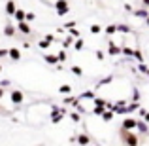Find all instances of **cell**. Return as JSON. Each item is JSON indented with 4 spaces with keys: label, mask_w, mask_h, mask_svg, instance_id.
Returning <instances> with one entry per match:
<instances>
[{
    "label": "cell",
    "mask_w": 149,
    "mask_h": 146,
    "mask_svg": "<svg viewBox=\"0 0 149 146\" xmlns=\"http://www.w3.org/2000/svg\"><path fill=\"white\" fill-rule=\"evenodd\" d=\"M121 139H123V142L128 144V146L140 144V135H136V133L130 131V129H123L121 127Z\"/></svg>",
    "instance_id": "obj_1"
},
{
    "label": "cell",
    "mask_w": 149,
    "mask_h": 146,
    "mask_svg": "<svg viewBox=\"0 0 149 146\" xmlns=\"http://www.w3.org/2000/svg\"><path fill=\"white\" fill-rule=\"evenodd\" d=\"M55 10H57V15H58V17H64V15L70 11L68 0H57V2H55Z\"/></svg>",
    "instance_id": "obj_2"
},
{
    "label": "cell",
    "mask_w": 149,
    "mask_h": 146,
    "mask_svg": "<svg viewBox=\"0 0 149 146\" xmlns=\"http://www.w3.org/2000/svg\"><path fill=\"white\" fill-rule=\"evenodd\" d=\"M136 123H138V120H136V118L134 116H128V114H127V116H125V120H123V123H121V127H123V129H130V131H134V129H136Z\"/></svg>",
    "instance_id": "obj_3"
},
{
    "label": "cell",
    "mask_w": 149,
    "mask_h": 146,
    "mask_svg": "<svg viewBox=\"0 0 149 146\" xmlns=\"http://www.w3.org/2000/svg\"><path fill=\"white\" fill-rule=\"evenodd\" d=\"M108 53L111 55V57H119V55H123V46H117L115 42H109L108 44Z\"/></svg>",
    "instance_id": "obj_4"
},
{
    "label": "cell",
    "mask_w": 149,
    "mask_h": 146,
    "mask_svg": "<svg viewBox=\"0 0 149 146\" xmlns=\"http://www.w3.org/2000/svg\"><path fill=\"white\" fill-rule=\"evenodd\" d=\"M136 131H138V135H147L149 133V123L146 120H138V123H136Z\"/></svg>",
    "instance_id": "obj_5"
},
{
    "label": "cell",
    "mask_w": 149,
    "mask_h": 146,
    "mask_svg": "<svg viewBox=\"0 0 149 146\" xmlns=\"http://www.w3.org/2000/svg\"><path fill=\"white\" fill-rule=\"evenodd\" d=\"M17 30H19L21 34H25V36H29V34L32 32V30H30V25H29V21H26V19H25V21H17Z\"/></svg>",
    "instance_id": "obj_6"
},
{
    "label": "cell",
    "mask_w": 149,
    "mask_h": 146,
    "mask_svg": "<svg viewBox=\"0 0 149 146\" xmlns=\"http://www.w3.org/2000/svg\"><path fill=\"white\" fill-rule=\"evenodd\" d=\"M10 99H11V102H13V104H21L23 102V91H19V89H13V91L10 93Z\"/></svg>",
    "instance_id": "obj_7"
},
{
    "label": "cell",
    "mask_w": 149,
    "mask_h": 146,
    "mask_svg": "<svg viewBox=\"0 0 149 146\" xmlns=\"http://www.w3.org/2000/svg\"><path fill=\"white\" fill-rule=\"evenodd\" d=\"M132 15L134 17H138V19H146L147 15H149V8H138V10H132Z\"/></svg>",
    "instance_id": "obj_8"
},
{
    "label": "cell",
    "mask_w": 149,
    "mask_h": 146,
    "mask_svg": "<svg viewBox=\"0 0 149 146\" xmlns=\"http://www.w3.org/2000/svg\"><path fill=\"white\" fill-rule=\"evenodd\" d=\"M8 57H10L11 61H21V51H19V48H11L8 51Z\"/></svg>",
    "instance_id": "obj_9"
},
{
    "label": "cell",
    "mask_w": 149,
    "mask_h": 146,
    "mask_svg": "<svg viewBox=\"0 0 149 146\" xmlns=\"http://www.w3.org/2000/svg\"><path fill=\"white\" fill-rule=\"evenodd\" d=\"M113 116H115V112H113V110L111 108H106L104 110V112H102V121H106V123H108V121H111L113 120Z\"/></svg>",
    "instance_id": "obj_10"
},
{
    "label": "cell",
    "mask_w": 149,
    "mask_h": 146,
    "mask_svg": "<svg viewBox=\"0 0 149 146\" xmlns=\"http://www.w3.org/2000/svg\"><path fill=\"white\" fill-rule=\"evenodd\" d=\"M76 140H77V144H91V137H89L87 133H81V135H77Z\"/></svg>",
    "instance_id": "obj_11"
},
{
    "label": "cell",
    "mask_w": 149,
    "mask_h": 146,
    "mask_svg": "<svg viewBox=\"0 0 149 146\" xmlns=\"http://www.w3.org/2000/svg\"><path fill=\"white\" fill-rule=\"evenodd\" d=\"M15 10H17V6H15V0H8V4H6V13H8V15H13Z\"/></svg>",
    "instance_id": "obj_12"
},
{
    "label": "cell",
    "mask_w": 149,
    "mask_h": 146,
    "mask_svg": "<svg viewBox=\"0 0 149 146\" xmlns=\"http://www.w3.org/2000/svg\"><path fill=\"white\" fill-rule=\"evenodd\" d=\"M123 55H125V59H134V48L123 46Z\"/></svg>",
    "instance_id": "obj_13"
},
{
    "label": "cell",
    "mask_w": 149,
    "mask_h": 146,
    "mask_svg": "<svg viewBox=\"0 0 149 146\" xmlns=\"http://www.w3.org/2000/svg\"><path fill=\"white\" fill-rule=\"evenodd\" d=\"M113 74H109V76H106V78H102V80H98V84H96V87H102V85H108V84H111L113 82Z\"/></svg>",
    "instance_id": "obj_14"
},
{
    "label": "cell",
    "mask_w": 149,
    "mask_h": 146,
    "mask_svg": "<svg viewBox=\"0 0 149 146\" xmlns=\"http://www.w3.org/2000/svg\"><path fill=\"white\" fill-rule=\"evenodd\" d=\"M95 97H96V95H95V91H83L77 99H79V101H87V99H89V101H93Z\"/></svg>",
    "instance_id": "obj_15"
},
{
    "label": "cell",
    "mask_w": 149,
    "mask_h": 146,
    "mask_svg": "<svg viewBox=\"0 0 149 146\" xmlns=\"http://www.w3.org/2000/svg\"><path fill=\"white\" fill-rule=\"evenodd\" d=\"M77 102H79V99H77V97H74V95H64V104H72V106H76Z\"/></svg>",
    "instance_id": "obj_16"
},
{
    "label": "cell",
    "mask_w": 149,
    "mask_h": 146,
    "mask_svg": "<svg viewBox=\"0 0 149 146\" xmlns=\"http://www.w3.org/2000/svg\"><path fill=\"white\" fill-rule=\"evenodd\" d=\"M85 48V42H83V38H76V40H74V49H76V51H81V49H83Z\"/></svg>",
    "instance_id": "obj_17"
},
{
    "label": "cell",
    "mask_w": 149,
    "mask_h": 146,
    "mask_svg": "<svg viewBox=\"0 0 149 146\" xmlns=\"http://www.w3.org/2000/svg\"><path fill=\"white\" fill-rule=\"evenodd\" d=\"M44 61L47 63V65H57V63H58V57L49 53V55H44Z\"/></svg>",
    "instance_id": "obj_18"
},
{
    "label": "cell",
    "mask_w": 149,
    "mask_h": 146,
    "mask_svg": "<svg viewBox=\"0 0 149 146\" xmlns=\"http://www.w3.org/2000/svg\"><path fill=\"white\" fill-rule=\"evenodd\" d=\"M58 93H61V95H70V93H72V85H68V84L61 85V87H58Z\"/></svg>",
    "instance_id": "obj_19"
},
{
    "label": "cell",
    "mask_w": 149,
    "mask_h": 146,
    "mask_svg": "<svg viewBox=\"0 0 149 146\" xmlns=\"http://www.w3.org/2000/svg\"><path fill=\"white\" fill-rule=\"evenodd\" d=\"M4 34H6L8 38L15 36V27H13V25H6V29H4Z\"/></svg>",
    "instance_id": "obj_20"
},
{
    "label": "cell",
    "mask_w": 149,
    "mask_h": 146,
    "mask_svg": "<svg viewBox=\"0 0 149 146\" xmlns=\"http://www.w3.org/2000/svg\"><path fill=\"white\" fill-rule=\"evenodd\" d=\"M64 118L62 112H57V114H51V123H61V120Z\"/></svg>",
    "instance_id": "obj_21"
},
{
    "label": "cell",
    "mask_w": 149,
    "mask_h": 146,
    "mask_svg": "<svg viewBox=\"0 0 149 146\" xmlns=\"http://www.w3.org/2000/svg\"><path fill=\"white\" fill-rule=\"evenodd\" d=\"M74 40H76V38L70 34L68 38H64V42H62V48H64V49H66V48H72V46H74Z\"/></svg>",
    "instance_id": "obj_22"
},
{
    "label": "cell",
    "mask_w": 149,
    "mask_h": 146,
    "mask_svg": "<svg viewBox=\"0 0 149 146\" xmlns=\"http://www.w3.org/2000/svg\"><path fill=\"white\" fill-rule=\"evenodd\" d=\"M13 17L17 19V21H25V17H26V11H23V10H15Z\"/></svg>",
    "instance_id": "obj_23"
},
{
    "label": "cell",
    "mask_w": 149,
    "mask_h": 146,
    "mask_svg": "<svg viewBox=\"0 0 149 146\" xmlns=\"http://www.w3.org/2000/svg\"><path fill=\"white\" fill-rule=\"evenodd\" d=\"M104 32L108 34V36H113V34L117 32V25H108V27L104 29Z\"/></svg>",
    "instance_id": "obj_24"
},
{
    "label": "cell",
    "mask_w": 149,
    "mask_h": 146,
    "mask_svg": "<svg viewBox=\"0 0 149 146\" xmlns=\"http://www.w3.org/2000/svg\"><path fill=\"white\" fill-rule=\"evenodd\" d=\"M138 70L143 74V76H147V78H149V66L146 65V63H140V65H138Z\"/></svg>",
    "instance_id": "obj_25"
},
{
    "label": "cell",
    "mask_w": 149,
    "mask_h": 146,
    "mask_svg": "<svg viewBox=\"0 0 149 146\" xmlns=\"http://www.w3.org/2000/svg\"><path fill=\"white\" fill-rule=\"evenodd\" d=\"M117 32L127 34V32H130V27H128V25H125V23H119V25H117Z\"/></svg>",
    "instance_id": "obj_26"
},
{
    "label": "cell",
    "mask_w": 149,
    "mask_h": 146,
    "mask_svg": "<svg viewBox=\"0 0 149 146\" xmlns=\"http://www.w3.org/2000/svg\"><path fill=\"white\" fill-rule=\"evenodd\" d=\"M70 120H72L74 123H79V120H81V114L77 112V110H76V112H70Z\"/></svg>",
    "instance_id": "obj_27"
},
{
    "label": "cell",
    "mask_w": 149,
    "mask_h": 146,
    "mask_svg": "<svg viewBox=\"0 0 149 146\" xmlns=\"http://www.w3.org/2000/svg\"><path fill=\"white\" fill-rule=\"evenodd\" d=\"M134 61H138V63H143L146 59H143V53L140 49H134Z\"/></svg>",
    "instance_id": "obj_28"
},
{
    "label": "cell",
    "mask_w": 149,
    "mask_h": 146,
    "mask_svg": "<svg viewBox=\"0 0 149 146\" xmlns=\"http://www.w3.org/2000/svg\"><path fill=\"white\" fill-rule=\"evenodd\" d=\"M57 57H58V63H64V61H66V57H68V55H66V49L62 48V49L57 53Z\"/></svg>",
    "instance_id": "obj_29"
},
{
    "label": "cell",
    "mask_w": 149,
    "mask_h": 146,
    "mask_svg": "<svg viewBox=\"0 0 149 146\" xmlns=\"http://www.w3.org/2000/svg\"><path fill=\"white\" fill-rule=\"evenodd\" d=\"M49 46H51V42H49V40H45V38H44V40H40V44H38V48H40V49H47Z\"/></svg>",
    "instance_id": "obj_30"
},
{
    "label": "cell",
    "mask_w": 149,
    "mask_h": 146,
    "mask_svg": "<svg viewBox=\"0 0 149 146\" xmlns=\"http://www.w3.org/2000/svg\"><path fill=\"white\" fill-rule=\"evenodd\" d=\"M93 102H95L96 106H106V102H108V101H106V99H100V97H95V99H93Z\"/></svg>",
    "instance_id": "obj_31"
},
{
    "label": "cell",
    "mask_w": 149,
    "mask_h": 146,
    "mask_svg": "<svg viewBox=\"0 0 149 146\" xmlns=\"http://www.w3.org/2000/svg\"><path fill=\"white\" fill-rule=\"evenodd\" d=\"M72 72L76 74V76H83V68H81V66H77V65L72 66Z\"/></svg>",
    "instance_id": "obj_32"
},
{
    "label": "cell",
    "mask_w": 149,
    "mask_h": 146,
    "mask_svg": "<svg viewBox=\"0 0 149 146\" xmlns=\"http://www.w3.org/2000/svg\"><path fill=\"white\" fill-rule=\"evenodd\" d=\"M106 110V106H96L95 104V108H93V114H96V116H102V112Z\"/></svg>",
    "instance_id": "obj_33"
},
{
    "label": "cell",
    "mask_w": 149,
    "mask_h": 146,
    "mask_svg": "<svg viewBox=\"0 0 149 146\" xmlns=\"http://www.w3.org/2000/svg\"><path fill=\"white\" fill-rule=\"evenodd\" d=\"M100 32H102L100 25H91V34H100Z\"/></svg>",
    "instance_id": "obj_34"
},
{
    "label": "cell",
    "mask_w": 149,
    "mask_h": 146,
    "mask_svg": "<svg viewBox=\"0 0 149 146\" xmlns=\"http://www.w3.org/2000/svg\"><path fill=\"white\" fill-rule=\"evenodd\" d=\"M140 97H142V95H140L138 87H134V89H132V101H138L140 102Z\"/></svg>",
    "instance_id": "obj_35"
},
{
    "label": "cell",
    "mask_w": 149,
    "mask_h": 146,
    "mask_svg": "<svg viewBox=\"0 0 149 146\" xmlns=\"http://www.w3.org/2000/svg\"><path fill=\"white\" fill-rule=\"evenodd\" d=\"M96 59H98V61H104V59H106V53H104V51H102V49H96Z\"/></svg>",
    "instance_id": "obj_36"
},
{
    "label": "cell",
    "mask_w": 149,
    "mask_h": 146,
    "mask_svg": "<svg viewBox=\"0 0 149 146\" xmlns=\"http://www.w3.org/2000/svg\"><path fill=\"white\" fill-rule=\"evenodd\" d=\"M70 34H72L74 38H79V30H77L76 27H74V29H70Z\"/></svg>",
    "instance_id": "obj_37"
},
{
    "label": "cell",
    "mask_w": 149,
    "mask_h": 146,
    "mask_svg": "<svg viewBox=\"0 0 149 146\" xmlns=\"http://www.w3.org/2000/svg\"><path fill=\"white\" fill-rule=\"evenodd\" d=\"M25 19H26V21L30 23V21H34V19H36V15H34L32 11H29V13H26V17H25Z\"/></svg>",
    "instance_id": "obj_38"
},
{
    "label": "cell",
    "mask_w": 149,
    "mask_h": 146,
    "mask_svg": "<svg viewBox=\"0 0 149 146\" xmlns=\"http://www.w3.org/2000/svg\"><path fill=\"white\" fill-rule=\"evenodd\" d=\"M74 108H76V110H77L79 114H83V112H85V106H81V102H77V104L74 106Z\"/></svg>",
    "instance_id": "obj_39"
},
{
    "label": "cell",
    "mask_w": 149,
    "mask_h": 146,
    "mask_svg": "<svg viewBox=\"0 0 149 146\" xmlns=\"http://www.w3.org/2000/svg\"><path fill=\"white\" fill-rule=\"evenodd\" d=\"M74 27H76V21H68L64 25V29H74Z\"/></svg>",
    "instance_id": "obj_40"
},
{
    "label": "cell",
    "mask_w": 149,
    "mask_h": 146,
    "mask_svg": "<svg viewBox=\"0 0 149 146\" xmlns=\"http://www.w3.org/2000/svg\"><path fill=\"white\" fill-rule=\"evenodd\" d=\"M8 51H10V49H0V59H2V57H8Z\"/></svg>",
    "instance_id": "obj_41"
},
{
    "label": "cell",
    "mask_w": 149,
    "mask_h": 146,
    "mask_svg": "<svg viewBox=\"0 0 149 146\" xmlns=\"http://www.w3.org/2000/svg\"><path fill=\"white\" fill-rule=\"evenodd\" d=\"M0 85H2V87H8V85H10V80H2V82H0Z\"/></svg>",
    "instance_id": "obj_42"
},
{
    "label": "cell",
    "mask_w": 149,
    "mask_h": 146,
    "mask_svg": "<svg viewBox=\"0 0 149 146\" xmlns=\"http://www.w3.org/2000/svg\"><path fill=\"white\" fill-rule=\"evenodd\" d=\"M45 40H49V42H53V40H55V36H53V34H45Z\"/></svg>",
    "instance_id": "obj_43"
},
{
    "label": "cell",
    "mask_w": 149,
    "mask_h": 146,
    "mask_svg": "<svg viewBox=\"0 0 149 146\" xmlns=\"http://www.w3.org/2000/svg\"><path fill=\"white\" fill-rule=\"evenodd\" d=\"M142 6L143 8H149V0H142Z\"/></svg>",
    "instance_id": "obj_44"
},
{
    "label": "cell",
    "mask_w": 149,
    "mask_h": 146,
    "mask_svg": "<svg viewBox=\"0 0 149 146\" xmlns=\"http://www.w3.org/2000/svg\"><path fill=\"white\" fill-rule=\"evenodd\" d=\"M143 120H146V121H147V123H149V110H147V112H146V114H143Z\"/></svg>",
    "instance_id": "obj_45"
},
{
    "label": "cell",
    "mask_w": 149,
    "mask_h": 146,
    "mask_svg": "<svg viewBox=\"0 0 149 146\" xmlns=\"http://www.w3.org/2000/svg\"><path fill=\"white\" fill-rule=\"evenodd\" d=\"M2 97H4V87L0 85V99H2Z\"/></svg>",
    "instance_id": "obj_46"
},
{
    "label": "cell",
    "mask_w": 149,
    "mask_h": 146,
    "mask_svg": "<svg viewBox=\"0 0 149 146\" xmlns=\"http://www.w3.org/2000/svg\"><path fill=\"white\" fill-rule=\"evenodd\" d=\"M146 25L149 27V15H147V17H146Z\"/></svg>",
    "instance_id": "obj_47"
},
{
    "label": "cell",
    "mask_w": 149,
    "mask_h": 146,
    "mask_svg": "<svg viewBox=\"0 0 149 146\" xmlns=\"http://www.w3.org/2000/svg\"><path fill=\"white\" fill-rule=\"evenodd\" d=\"M0 72H2V65H0Z\"/></svg>",
    "instance_id": "obj_48"
}]
</instances>
